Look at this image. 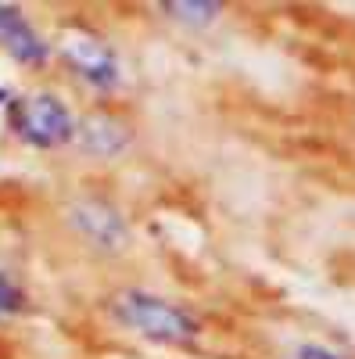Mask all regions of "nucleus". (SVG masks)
I'll return each mask as SVG.
<instances>
[{
  "label": "nucleus",
  "mask_w": 355,
  "mask_h": 359,
  "mask_svg": "<svg viewBox=\"0 0 355 359\" xmlns=\"http://www.w3.org/2000/svg\"><path fill=\"white\" fill-rule=\"evenodd\" d=\"M108 309L118 320V327H126L137 338L151 341V345H165V348H190L204 331L194 309H187L183 302H172L165 294L144 291V287L115 291Z\"/></svg>",
  "instance_id": "nucleus-1"
},
{
  "label": "nucleus",
  "mask_w": 355,
  "mask_h": 359,
  "mask_svg": "<svg viewBox=\"0 0 355 359\" xmlns=\"http://www.w3.org/2000/svg\"><path fill=\"white\" fill-rule=\"evenodd\" d=\"M15 133L36 151H57V147H69L76 140V115L62 97L40 90V94H29L18 101Z\"/></svg>",
  "instance_id": "nucleus-2"
},
{
  "label": "nucleus",
  "mask_w": 355,
  "mask_h": 359,
  "mask_svg": "<svg viewBox=\"0 0 355 359\" xmlns=\"http://www.w3.org/2000/svg\"><path fill=\"white\" fill-rule=\"evenodd\" d=\"M65 223L72 226V233L79 241H86L90 248L104 252V255H118L126 252L133 241V230L126 223V216L104 198H76L65 208Z\"/></svg>",
  "instance_id": "nucleus-3"
},
{
  "label": "nucleus",
  "mask_w": 355,
  "mask_h": 359,
  "mask_svg": "<svg viewBox=\"0 0 355 359\" xmlns=\"http://www.w3.org/2000/svg\"><path fill=\"white\" fill-rule=\"evenodd\" d=\"M62 57L76 72V79L86 83L94 94H115L123 86V62H118V54L111 50V43L86 33V29L62 36Z\"/></svg>",
  "instance_id": "nucleus-4"
},
{
  "label": "nucleus",
  "mask_w": 355,
  "mask_h": 359,
  "mask_svg": "<svg viewBox=\"0 0 355 359\" xmlns=\"http://www.w3.org/2000/svg\"><path fill=\"white\" fill-rule=\"evenodd\" d=\"M83 155L94 158H118L130 151L133 144V126L126 118H118L111 111H94L76 123V140H72Z\"/></svg>",
  "instance_id": "nucleus-5"
},
{
  "label": "nucleus",
  "mask_w": 355,
  "mask_h": 359,
  "mask_svg": "<svg viewBox=\"0 0 355 359\" xmlns=\"http://www.w3.org/2000/svg\"><path fill=\"white\" fill-rule=\"evenodd\" d=\"M0 47L25 69H43L50 62V43L15 4H0Z\"/></svg>",
  "instance_id": "nucleus-6"
},
{
  "label": "nucleus",
  "mask_w": 355,
  "mask_h": 359,
  "mask_svg": "<svg viewBox=\"0 0 355 359\" xmlns=\"http://www.w3.org/2000/svg\"><path fill=\"white\" fill-rule=\"evenodd\" d=\"M25 313H29V291L22 287V280L11 269L0 266V323H11Z\"/></svg>",
  "instance_id": "nucleus-7"
},
{
  "label": "nucleus",
  "mask_w": 355,
  "mask_h": 359,
  "mask_svg": "<svg viewBox=\"0 0 355 359\" xmlns=\"http://www.w3.org/2000/svg\"><path fill=\"white\" fill-rule=\"evenodd\" d=\"M165 11H172V18L176 22H187V25H209V22H216L219 18V11H223V4H165Z\"/></svg>",
  "instance_id": "nucleus-8"
},
{
  "label": "nucleus",
  "mask_w": 355,
  "mask_h": 359,
  "mask_svg": "<svg viewBox=\"0 0 355 359\" xmlns=\"http://www.w3.org/2000/svg\"><path fill=\"white\" fill-rule=\"evenodd\" d=\"M298 359H344L341 352H334V348H327V345H302L298 348Z\"/></svg>",
  "instance_id": "nucleus-9"
}]
</instances>
